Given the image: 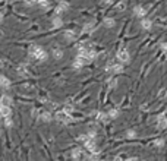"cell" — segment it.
Masks as SVG:
<instances>
[{
  "label": "cell",
  "mask_w": 167,
  "mask_h": 161,
  "mask_svg": "<svg viewBox=\"0 0 167 161\" xmlns=\"http://www.w3.org/2000/svg\"><path fill=\"white\" fill-rule=\"evenodd\" d=\"M28 53H30L31 57H34V59H37V60H45V59H47V53L40 47V45H31L30 50H28Z\"/></svg>",
  "instance_id": "cell-1"
},
{
  "label": "cell",
  "mask_w": 167,
  "mask_h": 161,
  "mask_svg": "<svg viewBox=\"0 0 167 161\" xmlns=\"http://www.w3.org/2000/svg\"><path fill=\"white\" fill-rule=\"evenodd\" d=\"M117 59L119 62H122V63H129L131 62V56H129V51L122 49V50H119L117 51Z\"/></svg>",
  "instance_id": "cell-2"
},
{
  "label": "cell",
  "mask_w": 167,
  "mask_h": 161,
  "mask_svg": "<svg viewBox=\"0 0 167 161\" xmlns=\"http://www.w3.org/2000/svg\"><path fill=\"white\" fill-rule=\"evenodd\" d=\"M56 119L60 120V122H63V123H67V122L72 120V117L69 116L67 111H59V113H56Z\"/></svg>",
  "instance_id": "cell-3"
},
{
  "label": "cell",
  "mask_w": 167,
  "mask_h": 161,
  "mask_svg": "<svg viewBox=\"0 0 167 161\" xmlns=\"http://www.w3.org/2000/svg\"><path fill=\"white\" fill-rule=\"evenodd\" d=\"M85 148L89 151V152H95L97 151V145H95V139H91V138H88V139L84 142Z\"/></svg>",
  "instance_id": "cell-4"
},
{
  "label": "cell",
  "mask_w": 167,
  "mask_h": 161,
  "mask_svg": "<svg viewBox=\"0 0 167 161\" xmlns=\"http://www.w3.org/2000/svg\"><path fill=\"white\" fill-rule=\"evenodd\" d=\"M107 71L113 72V73H120V72H123V66L122 64H113V63H110L107 66Z\"/></svg>",
  "instance_id": "cell-5"
},
{
  "label": "cell",
  "mask_w": 167,
  "mask_h": 161,
  "mask_svg": "<svg viewBox=\"0 0 167 161\" xmlns=\"http://www.w3.org/2000/svg\"><path fill=\"white\" fill-rule=\"evenodd\" d=\"M157 125L160 129H166L167 127V117L164 116V114H160V116L157 117Z\"/></svg>",
  "instance_id": "cell-6"
},
{
  "label": "cell",
  "mask_w": 167,
  "mask_h": 161,
  "mask_svg": "<svg viewBox=\"0 0 167 161\" xmlns=\"http://www.w3.org/2000/svg\"><path fill=\"white\" fill-rule=\"evenodd\" d=\"M76 37H78V34L74 29H67L65 32V40H67V41H74V40H76Z\"/></svg>",
  "instance_id": "cell-7"
},
{
  "label": "cell",
  "mask_w": 167,
  "mask_h": 161,
  "mask_svg": "<svg viewBox=\"0 0 167 161\" xmlns=\"http://www.w3.org/2000/svg\"><path fill=\"white\" fill-rule=\"evenodd\" d=\"M133 13H135V16H138V18H144V16L147 15V9H144L142 6H136V8L133 9Z\"/></svg>",
  "instance_id": "cell-8"
},
{
  "label": "cell",
  "mask_w": 167,
  "mask_h": 161,
  "mask_svg": "<svg viewBox=\"0 0 167 161\" xmlns=\"http://www.w3.org/2000/svg\"><path fill=\"white\" fill-rule=\"evenodd\" d=\"M0 114H2L3 117H10V114H12V110L9 106H2L0 107Z\"/></svg>",
  "instance_id": "cell-9"
},
{
  "label": "cell",
  "mask_w": 167,
  "mask_h": 161,
  "mask_svg": "<svg viewBox=\"0 0 167 161\" xmlns=\"http://www.w3.org/2000/svg\"><path fill=\"white\" fill-rule=\"evenodd\" d=\"M69 9V3L67 2H60L59 6L56 8V15H60L63 10H67Z\"/></svg>",
  "instance_id": "cell-10"
},
{
  "label": "cell",
  "mask_w": 167,
  "mask_h": 161,
  "mask_svg": "<svg viewBox=\"0 0 167 161\" xmlns=\"http://www.w3.org/2000/svg\"><path fill=\"white\" fill-rule=\"evenodd\" d=\"M85 63H87V60H85L84 57H79V56H78V57L74 60V67H75V69H81Z\"/></svg>",
  "instance_id": "cell-11"
},
{
  "label": "cell",
  "mask_w": 167,
  "mask_h": 161,
  "mask_svg": "<svg viewBox=\"0 0 167 161\" xmlns=\"http://www.w3.org/2000/svg\"><path fill=\"white\" fill-rule=\"evenodd\" d=\"M0 86L5 88V89L10 86V81H9L6 76H3V75H0Z\"/></svg>",
  "instance_id": "cell-12"
},
{
  "label": "cell",
  "mask_w": 167,
  "mask_h": 161,
  "mask_svg": "<svg viewBox=\"0 0 167 161\" xmlns=\"http://www.w3.org/2000/svg\"><path fill=\"white\" fill-rule=\"evenodd\" d=\"M141 27L144 28V29H151L153 22H151L150 19H142V21H141Z\"/></svg>",
  "instance_id": "cell-13"
},
{
  "label": "cell",
  "mask_w": 167,
  "mask_h": 161,
  "mask_svg": "<svg viewBox=\"0 0 167 161\" xmlns=\"http://www.w3.org/2000/svg\"><path fill=\"white\" fill-rule=\"evenodd\" d=\"M53 57L56 59V60H60V59H63V51L60 50V49H53Z\"/></svg>",
  "instance_id": "cell-14"
},
{
  "label": "cell",
  "mask_w": 167,
  "mask_h": 161,
  "mask_svg": "<svg viewBox=\"0 0 167 161\" xmlns=\"http://www.w3.org/2000/svg\"><path fill=\"white\" fill-rule=\"evenodd\" d=\"M0 103H2V106H9V107H10V104H12V98H10L9 95H3L2 98H0Z\"/></svg>",
  "instance_id": "cell-15"
},
{
  "label": "cell",
  "mask_w": 167,
  "mask_h": 161,
  "mask_svg": "<svg viewBox=\"0 0 167 161\" xmlns=\"http://www.w3.org/2000/svg\"><path fill=\"white\" fill-rule=\"evenodd\" d=\"M103 24H104V27L111 28V27H114V24H116V22H114V19H113V18H106Z\"/></svg>",
  "instance_id": "cell-16"
},
{
  "label": "cell",
  "mask_w": 167,
  "mask_h": 161,
  "mask_svg": "<svg viewBox=\"0 0 167 161\" xmlns=\"http://www.w3.org/2000/svg\"><path fill=\"white\" fill-rule=\"evenodd\" d=\"M62 25H63V21H62L59 16H54V18H53V27H54V28H60Z\"/></svg>",
  "instance_id": "cell-17"
},
{
  "label": "cell",
  "mask_w": 167,
  "mask_h": 161,
  "mask_svg": "<svg viewBox=\"0 0 167 161\" xmlns=\"http://www.w3.org/2000/svg\"><path fill=\"white\" fill-rule=\"evenodd\" d=\"M82 157V152H81V149L79 148H75V149H72V158H75V160H79Z\"/></svg>",
  "instance_id": "cell-18"
},
{
  "label": "cell",
  "mask_w": 167,
  "mask_h": 161,
  "mask_svg": "<svg viewBox=\"0 0 167 161\" xmlns=\"http://www.w3.org/2000/svg\"><path fill=\"white\" fill-rule=\"evenodd\" d=\"M40 117H41L43 122H52V119H53L50 113H41V116H40Z\"/></svg>",
  "instance_id": "cell-19"
},
{
  "label": "cell",
  "mask_w": 167,
  "mask_h": 161,
  "mask_svg": "<svg viewBox=\"0 0 167 161\" xmlns=\"http://www.w3.org/2000/svg\"><path fill=\"white\" fill-rule=\"evenodd\" d=\"M109 117H110V119H117V117H119V110H114V108L110 110V111H109Z\"/></svg>",
  "instance_id": "cell-20"
},
{
  "label": "cell",
  "mask_w": 167,
  "mask_h": 161,
  "mask_svg": "<svg viewBox=\"0 0 167 161\" xmlns=\"http://www.w3.org/2000/svg\"><path fill=\"white\" fill-rule=\"evenodd\" d=\"M107 117H109V114H106V113H97V119L100 122H106Z\"/></svg>",
  "instance_id": "cell-21"
},
{
  "label": "cell",
  "mask_w": 167,
  "mask_h": 161,
  "mask_svg": "<svg viewBox=\"0 0 167 161\" xmlns=\"http://www.w3.org/2000/svg\"><path fill=\"white\" fill-rule=\"evenodd\" d=\"M41 8H49L50 6V3H49V0H38V2H37Z\"/></svg>",
  "instance_id": "cell-22"
},
{
  "label": "cell",
  "mask_w": 167,
  "mask_h": 161,
  "mask_svg": "<svg viewBox=\"0 0 167 161\" xmlns=\"http://www.w3.org/2000/svg\"><path fill=\"white\" fill-rule=\"evenodd\" d=\"M92 27H94V24H91V22H89V24H85L84 28H82V32H88L89 29H92Z\"/></svg>",
  "instance_id": "cell-23"
},
{
  "label": "cell",
  "mask_w": 167,
  "mask_h": 161,
  "mask_svg": "<svg viewBox=\"0 0 167 161\" xmlns=\"http://www.w3.org/2000/svg\"><path fill=\"white\" fill-rule=\"evenodd\" d=\"M154 145H155V147H158V148L164 147V139H157V141H154Z\"/></svg>",
  "instance_id": "cell-24"
},
{
  "label": "cell",
  "mask_w": 167,
  "mask_h": 161,
  "mask_svg": "<svg viewBox=\"0 0 167 161\" xmlns=\"http://www.w3.org/2000/svg\"><path fill=\"white\" fill-rule=\"evenodd\" d=\"M126 136H128V138H135V136H136V132L132 130V129H129V130L126 132Z\"/></svg>",
  "instance_id": "cell-25"
},
{
  "label": "cell",
  "mask_w": 167,
  "mask_h": 161,
  "mask_svg": "<svg viewBox=\"0 0 167 161\" xmlns=\"http://www.w3.org/2000/svg\"><path fill=\"white\" fill-rule=\"evenodd\" d=\"M5 123H6L8 127H10V126H12V119H10V117H5Z\"/></svg>",
  "instance_id": "cell-26"
},
{
  "label": "cell",
  "mask_w": 167,
  "mask_h": 161,
  "mask_svg": "<svg viewBox=\"0 0 167 161\" xmlns=\"http://www.w3.org/2000/svg\"><path fill=\"white\" fill-rule=\"evenodd\" d=\"M89 138H91V139H95V135H97V133H95V130H89L88 133H87Z\"/></svg>",
  "instance_id": "cell-27"
},
{
  "label": "cell",
  "mask_w": 167,
  "mask_h": 161,
  "mask_svg": "<svg viewBox=\"0 0 167 161\" xmlns=\"http://www.w3.org/2000/svg\"><path fill=\"white\" fill-rule=\"evenodd\" d=\"M116 85H117V81H116V79H113V81L110 82V86L113 88V86H116Z\"/></svg>",
  "instance_id": "cell-28"
},
{
  "label": "cell",
  "mask_w": 167,
  "mask_h": 161,
  "mask_svg": "<svg viewBox=\"0 0 167 161\" xmlns=\"http://www.w3.org/2000/svg\"><path fill=\"white\" fill-rule=\"evenodd\" d=\"M161 49H163L164 51L167 50V42H161Z\"/></svg>",
  "instance_id": "cell-29"
},
{
  "label": "cell",
  "mask_w": 167,
  "mask_h": 161,
  "mask_svg": "<svg viewBox=\"0 0 167 161\" xmlns=\"http://www.w3.org/2000/svg\"><path fill=\"white\" fill-rule=\"evenodd\" d=\"M101 2H103V3H107V5H111L114 0H101Z\"/></svg>",
  "instance_id": "cell-30"
},
{
  "label": "cell",
  "mask_w": 167,
  "mask_h": 161,
  "mask_svg": "<svg viewBox=\"0 0 167 161\" xmlns=\"http://www.w3.org/2000/svg\"><path fill=\"white\" fill-rule=\"evenodd\" d=\"M0 22H3V12H0Z\"/></svg>",
  "instance_id": "cell-31"
}]
</instances>
